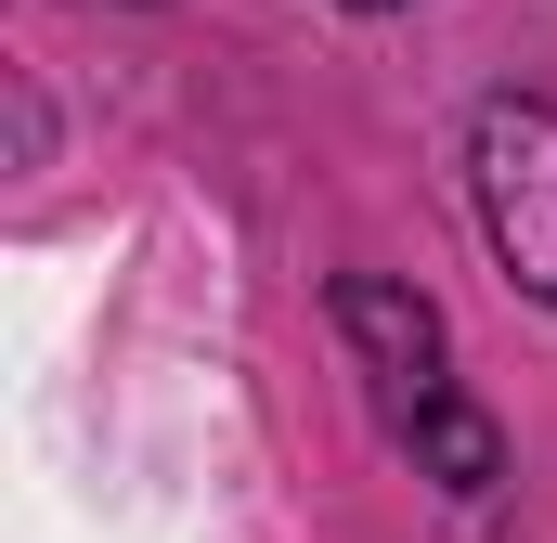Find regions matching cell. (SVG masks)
<instances>
[{"instance_id": "6da1fadb", "label": "cell", "mask_w": 557, "mask_h": 543, "mask_svg": "<svg viewBox=\"0 0 557 543\" xmlns=\"http://www.w3.org/2000/svg\"><path fill=\"white\" fill-rule=\"evenodd\" d=\"M467 168H480V233H493V260L519 272L532 298H557V104L545 91H493L480 130H467Z\"/></svg>"}, {"instance_id": "7a4b0ae2", "label": "cell", "mask_w": 557, "mask_h": 543, "mask_svg": "<svg viewBox=\"0 0 557 543\" xmlns=\"http://www.w3.org/2000/svg\"><path fill=\"white\" fill-rule=\"evenodd\" d=\"M337 337L363 350V376H376L403 414L441 389V311H428L416 285H389V272H337Z\"/></svg>"}, {"instance_id": "3957f363", "label": "cell", "mask_w": 557, "mask_h": 543, "mask_svg": "<svg viewBox=\"0 0 557 543\" xmlns=\"http://www.w3.org/2000/svg\"><path fill=\"white\" fill-rule=\"evenodd\" d=\"M403 427H416V453L441 466V479H454V492H493V479H506V440H493V414H480V402L428 389V402L403 414Z\"/></svg>"}, {"instance_id": "277c9868", "label": "cell", "mask_w": 557, "mask_h": 543, "mask_svg": "<svg viewBox=\"0 0 557 543\" xmlns=\"http://www.w3.org/2000/svg\"><path fill=\"white\" fill-rule=\"evenodd\" d=\"M363 13H389V0H363Z\"/></svg>"}]
</instances>
